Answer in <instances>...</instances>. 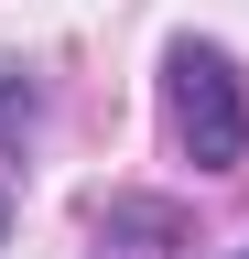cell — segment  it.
I'll return each mask as SVG.
<instances>
[{"instance_id": "6da1fadb", "label": "cell", "mask_w": 249, "mask_h": 259, "mask_svg": "<svg viewBox=\"0 0 249 259\" xmlns=\"http://www.w3.org/2000/svg\"><path fill=\"white\" fill-rule=\"evenodd\" d=\"M163 108H173V141L195 173H238L249 151V97H238V65L217 44H173L163 54Z\"/></svg>"}, {"instance_id": "7a4b0ae2", "label": "cell", "mask_w": 249, "mask_h": 259, "mask_svg": "<svg viewBox=\"0 0 249 259\" xmlns=\"http://www.w3.org/2000/svg\"><path fill=\"white\" fill-rule=\"evenodd\" d=\"M33 130V87H0V141H22Z\"/></svg>"}, {"instance_id": "3957f363", "label": "cell", "mask_w": 249, "mask_h": 259, "mask_svg": "<svg viewBox=\"0 0 249 259\" xmlns=\"http://www.w3.org/2000/svg\"><path fill=\"white\" fill-rule=\"evenodd\" d=\"M0 238H11V194H0Z\"/></svg>"}]
</instances>
